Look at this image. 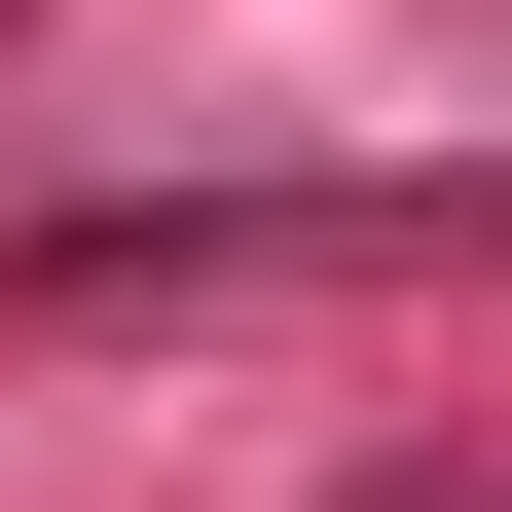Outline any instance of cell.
<instances>
[{"label":"cell","mask_w":512,"mask_h":512,"mask_svg":"<svg viewBox=\"0 0 512 512\" xmlns=\"http://www.w3.org/2000/svg\"><path fill=\"white\" fill-rule=\"evenodd\" d=\"M330 512H512V476H439V439H403V476H330Z\"/></svg>","instance_id":"6da1fadb"}]
</instances>
